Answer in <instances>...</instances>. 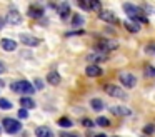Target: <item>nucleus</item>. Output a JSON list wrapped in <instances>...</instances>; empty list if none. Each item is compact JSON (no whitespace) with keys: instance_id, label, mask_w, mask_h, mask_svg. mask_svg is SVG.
Instances as JSON below:
<instances>
[{"instance_id":"obj_3","label":"nucleus","mask_w":155,"mask_h":137,"mask_svg":"<svg viewBox=\"0 0 155 137\" xmlns=\"http://www.w3.org/2000/svg\"><path fill=\"white\" fill-rule=\"evenodd\" d=\"M118 47V43L115 40H108V39H104V40H98L97 43V49H98V53H108L112 50H115Z\"/></svg>"},{"instance_id":"obj_14","label":"nucleus","mask_w":155,"mask_h":137,"mask_svg":"<svg viewBox=\"0 0 155 137\" xmlns=\"http://www.w3.org/2000/svg\"><path fill=\"white\" fill-rule=\"evenodd\" d=\"M42 13H44V9L38 5H32L28 7V15L32 17V19H38V17H42Z\"/></svg>"},{"instance_id":"obj_17","label":"nucleus","mask_w":155,"mask_h":137,"mask_svg":"<svg viewBox=\"0 0 155 137\" xmlns=\"http://www.w3.org/2000/svg\"><path fill=\"white\" fill-rule=\"evenodd\" d=\"M20 105L27 110V109H34L35 102H34V99H32V97H22V99H20Z\"/></svg>"},{"instance_id":"obj_22","label":"nucleus","mask_w":155,"mask_h":137,"mask_svg":"<svg viewBox=\"0 0 155 137\" xmlns=\"http://www.w3.org/2000/svg\"><path fill=\"white\" fill-rule=\"evenodd\" d=\"M0 109H4V110H10L12 109V102L7 99H0Z\"/></svg>"},{"instance_id":"obj_21","label":"nucleus","mask_w":155,"mask_h":137,"mask_svg":"<svg viewBox=\"0 0 155 137\" xmlns=\"http://www.w3.org/2000/svg\"><path fill=\"white\" fill-rule=\"evenodd\" d=\"M57 122H58V125H60V127H72V124H74L70 119H67V117H62V119L57 120Z\"/></svg>"},{"instance_id":"obj_2","label":"nucleus","mask_w":155,"mask_h":137,"mask_svg":"<svg viewBox=\"0 0 155 137\" xmlns=\"http://www.w3.org/2000/svg\"><path fill=\"white\" fill-rule=\"evenodd\" d=\"M12 90L17 94H34L35 89L34 85H32L30 82H27V80H18V82H14L12 84Z\"/></svg>"},{"instance_id":"obj_33","label":"nucleus","mask_w":155,"mask_h":137,"mask_svg":"<svg viewBox=\"0 0 155 137\" xmlns=\"http://www.w3.org/2000/svg\"><path fill=\"white\" fill-rule=\"evenodd\" d=\"M62 137H78V135H75V134H67V132H64V134H62Z\"/></svg>"},{"instance_id":"obj_35","label":"nucleus","mask_w":155,"mask_h":137,"mask_svg":"<svg viewBox=\"0 0 155 137\" xmlns=\"http://www.w3.org/2000/svg\"><path fill=\"white\" fill-rule=\"evenodd\" d=\"M2 25H4V20L0 19V29H2Z\"/></svg>"},{"instance_id":"obj_13","label":"nucleus","mask_w":155,"mask_h":137,"mask_svg":"<svg viewBox=\"0 0 155 137\" xmlns=\"http://www.w3.org/2000/svg\"><path fill=\"white\" fill-rule=\"evenodd\" d=\"M0 43H2V49L8 50V52H12V50L17 49V42H15V40H12V39H4Z\"/></svg>"},{"instance_id":"obj_24","label":"nucleus","mask_w":155,"mask_h":137,"mask_svg":"<svg viewBox=\"0 0 155 137\" xmlns=\"http://www.w3.org/2000/svg\"><path fill=\"white\" fill-rule=\"evenodd\" d=\"M97 124H98V125H102V127H107V125H110V120H108L107 117H98Z\"/></svg>"},{"instance_id":"obj_16","label":"nucleus","mask_w":155,"mask_h":137,"mask_svg":"<svg viewBox=\"0 0 155 137\" xmlns=\"http://www.w3.org/2000/svg\"><path fill=\"white\" fill-rule=\"evenodd\" d=\"M125 27H127V30L128 32H134V33H137L138 30H140V23H137L135 20H125Z\"/></svg>"},{"instance_id":"obj_26","label":"nucleus","mask_w":155,"mask_h":137,"mask_svg":"<svg viewBox=\"0 0 155 137\" xmlns=\"http://www.w3.org/2000/svg\"><path fill=\"white\" fill-rule=\"evenodd\" d=\"M145 75H148V77L155 75V67L153 65H147V67H145Z\"/></svg>"},{"instance_id":"obj_15","label":"nucleus","mask_w":155,"mask_h":137,"mask_svg":"<svg viewBox=\"0 0 155 137\" xmlns=\"http://www.w3.org/2000/svg\"><path fill=\"white\" fill-rule=\"evenodd\" d=\"M47 82L50 84V85H58V84H60V75H58V72L52 70V72L47 75Z\"/></svg>"},{"instance_id":"obj_36","label":"nucleus","mask_w":155,"mask_h":137,"mask_svg":"<svg viewBox=\"0 0 155 137\" xmlns=\"http://www.w3.org/2000/svg\"><path fill=\"white\" fill-rule=\"evenodd\" d=\"M95 137H105V134H98V135H95Z\"/></svg>"},{"instance_id":"obj_5","label":"nucleus","mask_w":155,"mask_h":137,"mask_svg":"<svg viewBox=\"0 0 155 137\" xmlns=\"http://www.w3.org/2000/svg\"><path fill=\"white\" fill-rule=\"evenodd\" d=\"M104 90H105V94H108L110 97H117V99H127V94H125L124 90L120 89V87L114 85V84H107V85H104Z\"/></svg>"},{"instance_id":"obj_12","label":"nucleus","mask_w":155,"mask_h":137,"mask_svg":"<svg viewBox=\"0 0 155 137\" xmlns=\"http://www.w3.org/2000/svg\"><path fill=\"white\" fill-rule=\"evenodd\" d=\"M35 135H37V137H55L54 132H52L48 127H45V125L37 127V129H35Z\"/></svg>"},{"instance_id":"obj_23","label":"nucleus","mask_w":155,"mask_h":137,"mask_svg":"<svg viewBox=\"0 0 155 137\" xmlns=\"http://www.w3.org/2000/svg\"><path fill=\"white\" fill-rule=\"evenodd\" d=\"M100 2H97V0H90V2H88V9H92V10H100Z\"/></svg>"},{"instance_id":"obj_4","label":"nucleus","mask_w":155,"mask_h":137,"mask_svg":"<svg viewBox=\"0 0 155 137\" xmlns=\"http://www.w3.org/2000/svg\"><path fill=\"white\" fill-rule=\"evenodd\" d=\"M2 125H4V129H5L7 134H15V132H18V130L22 129V124L18 122V120H15V119H10V117H7V119L2 120Z\"/></svg>"},{"instance_id":"obj_38","label":"nucleus","mask_w":155,"mask_h":137,"mask_svg":"<svg viewBox=\"0 0 155 137\" xmlns=\"http://www.w3.org/2000/svg\"><path fill=\"white\" fill-rule=\"evenodd\" d=\"M114 137H118V135H114Z\"/></svg>"},{"instance_id":"obj_7","label":"nucleus","mask_w":155,"mask_h":137,"mask_svg":"<svg viewBox=\"0 0 155 137\" xmlns=\"http://www.w3.org/2000/svg\"><path fill=\"white\" fill-rule=\"evenodd\" d=\"M110 112L114 114V115H118V117H127L132 114V110L128 109V107H124V105H112Z\"/></svg>"},{"instance_id":"obj_18","label":"nucleus","mask_w":155,"mask_h":137,"mask_svg":"<svg viewBox=\"0 0 155 137\" xmlns=\"http://www.w3.org/2000/svg\"><path fill=\"white\" fill-rule=\"evenodd\" d=\"M105 59H107V55H104V53H88L87 55L88 62H104Z\"/></svg>"},{"instance_id":"obj_20","label":"nucleus","mask_w":155,"mask_h":137,"mask_svg":"<svg viewBox=\"0 0 155 137\" xmlns=\"http://www.w3.org/2000/svg\"><path fill=\"white\" fill-rule=\"evenodd\" d=\"M90 105H92V109L97 110V112L104 109V102H102L100 99H92V100H90Z\"/></svg>"},{"instance_id":"obj_11","label":"nucleus","mask_w":155,"mask_h":137,"mask_svg":"<svg viewBox=\"0 0 155 137\" xmlns=\"http://www.w3.org/2000/svg\"><path fill=\"white\" fill-rule=\"evenodd\" d=\"M85 74H87L88 77H100L102 75V69L97 65V63H92V65H88L87 69H85Z\"/></svg>"},{"instance_id":"obj_31","label":"nucleus","mask_w":155,"mask_h":137,"mask_svg":"<svg viewBox=\"0 0 155 137\" xmlns=\"http://www.w3.org/2000/svg\"><path fill=\"white\" fill-rule=\"evenodd\" d=\"M145 50H147L148 53H155V45H148V47H147V49H145Z\"/></svg>"},{"instance_id":"obj_1","label":"nucleus","mask_w":155,"mask_h":137,"mask_svg":"<svg viewBox=\"0 0 155 137\" xmlns=\"http://www.w3.org/2000/svg\"><path fill=\"white\" fill-rule=\"evenodd\" d=\"M124 10H125V13H127L132 20H135L137 23H140V22L142 23H147L148 22L147 17L142 15V10L138 9L137 5H132V3H124Z\"/></svg>"},{"instance_id":"obj_8","label":"nucleus","mask_w":155,"mask_h":137,"mask_svg":"<svg viewBox=\"0 0 155 137\" xmlns=\"http://www.w3.org/2000/svg\"><path fill=\"white\" fill-rule=\"evenodd\" d=\"M20 42L25 43V45H30V47H35L40 43V40L37 39V37L30 35V33H20Z\"/></svg>"},{"instance_id":"obj_34","label":"nucleus","mask_w":155,"mask_h":137,"mask_svg":"<svg viewBox=\"0 0 155 137\" xmlns=\"http://www.w3.org/2000/svg\"><path fill=\"white\" fill-rule=\"evenodd\" d=\"M4 72H5V65L0 62V74H4Z\"/></svg>"},{"instance_id":"obj_10","label":"nucleus","mask_w":155,"mask_h":137,"mask_svg":"<svg viewBox=\"0 0 155 137\" xmlns=\"http://www.w3.org/2000/svg\"><path fill=\"white\" fill-rule=\"evenodd\" d=\"M98 17H100L104 22H108V23H115V22H117L115 13L110 12V10H104V12H100V13H98Z\"/></svg>"},{"instance_id":"obj_19","label":"nucleus","mask_w":155,"mask_h":137,"mask_svg":"<svg viewBox=\"0 0 155 137\" xmlns=\"http://www.w3.org/2000/svg\"><path fill=\"white\" fill-rule=\"evenodd\" d=\"M58 12H60V17L62 19H67L68 17V13H70V7H68V3H60L58 5Z\"/></svg>"},{"instance_id":"obj_27","label":"nucleus","mask_w":155,"mask_h":137,"mask_svg":"<svg viewBox=\"0 0 155 137\" xmlns=\"http://www.w3.org/2000/svg\"><path fill=\"white\" fill-rule=\"evenodd\" d=\"M82 23H84V19H82L80 15H75L74 17V23H72V25L77 27V25H82Z\"/></svg>"},{"instance_id":"obj_32","label":"nucleus","mask_w":155,"mask_h":137,"mask_svg":"<svg viewBox=\"0 0 155 137\" xmlns=\"http://www.w3.org/2000/svg\"><path fill=\"white\" fill-rule=\"evenodd\" d=\"M78 5L82 7V9H85V10H88V3H85V2H78Z\"/></svg>"},{"instance_id":"obj_29","label":"nucleus","mask_w":155,"mask_h":137,"mask_svg":"<svg viewBox=\"0 0 155 137\" xmlns=\"http://www.w3.org/2000/svg\"><path fill=\"white\" fill-rule=\"evenodd\" d=\"M82 124H84L85 127H92V125H94V122H92L90 119H84V120H82Z\"/></svg>"},{"instance_id":"obj_30","label":"nucleus","mask_w":155,"mask_h":137,"mask_svg":"<svg viewBox=\"0 0 155 137\" xmlns=\"http://www.w3.org/2000/svg\"><path fill=\"white\" fill-rule=\"evenodd\" d=\"M35 87H37V89H42V87H44V82H42L40 79H35Z\"/></svg>"},{"instance_id":"obj_6","label":"nucleus","mask_w":155,"mask_h":137,"mask_svg":"<svg viewBox=\"0 0 155 137\" xmlns=\"http://www.w3.org/2000/svg\"><path fill=\"white\" fill-rule=\"evenodd\" d=\"M118 80H120L122 85L127 87V89H134V87L137 85V79H135V75H132L130 72H120Z\"/></svg>"},{"instance_id":"obj_37","label":"nucleus","mask_w":155,"mask_h":137,"mask_svg":"<svg viewBox=\"0 0 155 137\" xmlns=\"http://www.w3.org/2000/svg\"><path fill=\"white\" fill-rule=\"evenodd\" d=\"M0 85H4V84H2V82H0Z\"/></svg>"},{"instance_id":"obj_25","label":"nucleus","mask_w":155,"mask_h":137,"mask_svg":"<svg viewBox=\"0 0 155 137\" xmlns=\"http://www.w3.org/2000/svg\"><path fill=\"white\" fill-rule=\"evenodd\" d=\"M155 130V125H152V124H148V125L143 127V134H147V135H152Z\"/></svg>"},{"instance_id":"obj_28","label":"nucleus","mask_w":155,"mask_h":137,"mask_svg":"<svg viewBox=\"0 0 155 137\" xmlns=\"http://www.w3.org/2000/svg\"><path fill=\"white\" fill-rule=\"evenodd\" d=\"M27 115H28V112L25 109H18V117L20 119H27Z\"/></svg>"},{"instance_id":"obj_39","label":"nucleus","mask_w":155,"mask_h":137,"mask_svg":"<svg viewBox=\"0 0 155 137\" xmlns=\"http://www.w3.org/2000/svg\"><path fill=\"white\" fill-rule=\"evenodd\" d=\"M0 132H2V130H0Z\"/></svg>"},{"instance_id":"obj_9","label":"nucleus","mask_w":155,"mask_h":137,"mask_svg":"<svg viewBox=\"0 0 155 137\" xmlns=\"http://www.w3.org/2000/svg\"><path fill=\"white\" fill-rule=\"evenodd\" d=\"M7 22L12 23V25H18V23L22 22V15L17 10H10V12L7 13Z\"/></svg>"}]
</instances>
